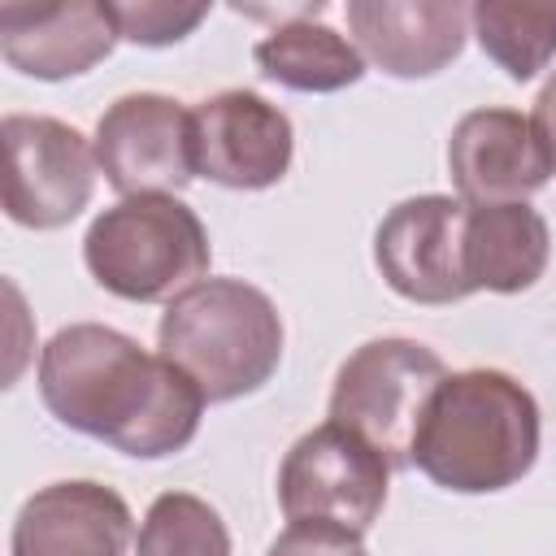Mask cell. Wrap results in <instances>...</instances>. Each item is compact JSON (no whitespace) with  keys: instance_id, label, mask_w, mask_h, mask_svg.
Here are the masks:
<instances>
[{"instance_id":"cell-17","label":"cell","mask_w":556,"mask_h":556,"mask_svg":"<svg viewBox=\"0 0 556 556\" xmlns=\"http://www.w3.org/2000/svg\"><path fill=\"white\" fill-rule=\"evenodd\" d=\"M482 52L513 78L530 83L556 56V4H517V0H478L469 9Z\"/></svg>"},{"instance_id":"cell-15","label":"cell","mask_w":556,"mask_h":556,"mask_svg":"<svg viewBox=\"0 0 556 556\" xmlns=\"http://www.w3.org/2000/svg\"><path fill=\"white\" fill-rule=\"evenodd\" d=\"M552 256V230L539 208L521 204H486L465 213V239H460V261H465V282L473 291H495V295H517L530 291Z\"/></svg>"},{"instance_id":"cell-9","label":"cell","mask_w":556,"mask_h":556,"mask_svg":"<svg viewBox=\"0 0 556 556\" xmlns=\"http://www.w3.org/2000/svg\"><path fill=\"white\" fill-rule=\"evenodd\" d=\"M195 174L230 191H265L287 178L295 130L291 117L256 91L230 87L191 109Z\"/></svg>"},{"instance_id":"cell-1","label":"cell","mask_w":556,"mask_h":556,"mask_svg":"<svg viewBox=\"0 0 556 556\" xmlns=\"http://www.w3.org/2000/svg\"><path fill=\"white\" fill-rule=\"evenodd\" d=\"M35 382L43 408L65 430L135 460L182 452L204 413L200 387L178 365L100 321L61 326L39 352Z\"/></svg>"},{"instance_id":"cell-18","label":"cell","mask_w":556,"mask_h":556,"mask_svg":"<svg viewBox=\"0 0 556 556\" xmlns=\"http://www.w3.org/2000/svg\"><path fill=\"white\" fill-rule=\"evenodd\" d=\"M135 556H230V530L208 500L165 491L139 521Z\"/></svg>"},{"instance_id":"cell-14","label":"cell","mask_w":556,"mask_h":556,"mask_svg":"<svg viewBox=\"0 0 556 556\" xmlns=\"http://www.w3.org/2000/svg\"><path fill=\"white\" fill-rule=\"evenodd\" d=\"M126 500L91 478L39 486L13 517V556H126L130 547Z\"/></svg>"},{"instance_id":"cell-6","label":"cell","mask_w":556,"mask_h":556,"mask_svg":"<svg viewBox=\"0 0 556 556\" xmlns=\"http://www.w3.org/2000/svg\"><path fill=\"white\" fill-rule=\"evenodd\" d=\"M391 486V465L361 434L321 421L291 443L278 465V504L291 526H334L365 534Z\"/></svg>"},{"instance_id":"cell-16","label":"cell","mask_w":556,"mask_h":556,"mask_svg":"<svg viewBox=\"0 0 556 556\" xmlns=\"http://www.w3.org/2000/svg\"><path fill=\"white\" fill-rule=\"evenodd\" d=\"M317 13H321V4L304 9L300 17L278 22L265 39H256L252 61L269 83L287 87V91L330 96V91H343L365 78V56L356 52V43L348 35H339L334 26L317 22Z\"/></svg>"},{"instance_id":"cell-11","label":"cell","mask_w":556,"mask_h":556,"mask_svg":"<svg viewBox=\"0 0 556 556\" xmlns=\"http://www.w3.org/2000/svg\"><path fill=\"white\" fill-rule=\"evenodd\" d=\"M447 169L469 208L521 204L547 187L552 161L534 122L517 109H473L452 126Z\"/></svg>"},{"instance_id":"cell-13","label":"cell","mask_w":556,"mask_h":556,"mask_svg":"<svg viewBox=\"0 0 556 556\" xmlns=\"http://www.w3.org/2000/svg\"><path fill=\"white\" fill-rule=\"evenodd\" d=\"M117 43V26L104 0H65V4H0V56L9 70L61 83L100 65Z\"/></svg>"},{"instance_id":"cell-10","label":"cell","mask_w":556,"mask_h":556,"mask_svg":"<svg viewBox=\"0 0 556 556\" xmlns=\"http://www.w3.org/2000/svg\"><path fill=\"white\" fill-rule=\"evenodd\" d=\"M469 204L456 195L400 200L374 230V261L387 287L413 304H452L469 295L460 239Z\"/></svg>"},{"instance_id":"cell-20","label":"cell","mask_w":556,"mask_h":556,"mask_svg":"<svg viewBox=\"0 0 556 556\" xmlns=\"http://www.w3.org/2000/svg\"><path fill=\"white\" fill-rule=\"evenodd\" d=\"M265 556H365V543L334 526H287Z\"/></svg>"},{"instance_id":"cell-19","label":"cell","mask_w":556,"mask_h":556,"mask_svg":"<svg viewBox=\"0 0 556 556\" xmlns=\"http://www.w3.org/2000/svg\"><path fill=\"white\" fill-rule=\"evenodd\" d=\"M104 4L117 26V39L143 48H169L208 17V4H182V0H104Z\"/></svg>"},{"instance_id":"cell-8","label":"cell","mask_w":556,"mask_h":556,"mask_svg":"<svg viewBox=\"0 0 556 556\" xmlns=\"http://www.w3.org/2000/svg\"><path fill=\"white\" fill-rule=\"evenodd\" d=\"M96 165L126 195H178L195 178L191 109L161 91H130L96 122Z\"/></svg>"},{"instance_id":"cell-7","label":"cell","mask_w":556,"mask_h":556,"mask_svg":"<svg viewBox=\"0 0 556 556\" xmlns=\"http://www.w3.org/2000/svg\"><path fill=\"white\" fill-rule=\"evenodd\" d=\"M4 139V213L26 230L70 226L96 191V148L61 117L9 113Z\"/></svg>"},{"instance_id":"cell-4","label":"cell","mask_w":556,"mask_h":556,"mask_svg":"<svg viewBox=\"0 0 556 556\" xmlns=\"http://www.w3.org/2000/svg\"><path fill=\"white\" fill-rule=\"evenodd\" d=\"M83 261L109 295L161 304L204 282L213 248L204 222L178 195H126L87 226Z\"/></svg>"},{"instance_id":"cell-21","label":"cell","mask_w":556,"mask_h":556,"mask_svg":"<svg viewBox=\"0 0 556 556\" xmlns=\"http://www.w3.org/2000/svg\"><path fill=\"white\" fill-rule=\"evenodd\" d=\"M530 122H534V130H539V139H543V148H547L552 174H556V74L543 83V91H539V100H534Z\"/></svg>"},{"instance_id":"cell-12","label":"cell","mask_w":556,"mask_h":556,"mask_svg":"<svg viewBox=\"0 0 556 556\" xmlns=\"http://www.w3.org/2000/svg\"><path fill=\"white\" fill-rule=\"evenodd\" d=\"M356 52L391 78H434L465 48L469 9L460 0H348Z\"/></svg>"},{"instance_id":"cell-2","label":"cell","mask_w":556,"mask_h":556,"mask_svg":"<svg viewBox=\"0 0 556 556\" xmlns=\"http://www.w3.org/2000/svg\"><path fill=\"white\" fill-rule=\"evenodd\" d=\"M539 434V404L513 374L460 369L434 387L413 439V465L443 491L491 495L534 469Z\"/></svg>"},{"instance_id":"cell-3","label":"cell","mask_w":556,"mask_h":556,"mask_svg":"<svg viewBox=\"0 0 556 556\" xmlns=\"http://www.w3.org/2000/svg\"><path fill=\"white\" fill-rule=\"evenodd\" d=\"M282 317L274 300L243 278H204L165 304L156 348L208 404L261 391L282 365Z\"/></svg>"},{"instance_id":"cell-5","label":"cell","mask_w":556,"mask_h":556,"mask_svg":"<svg viewBox=\"0 0 556 556\" xmlns=\"http://www.w3.org/2000/svg\"><path fill=\"white\" fill-rule=\"evenodd\" d=\"M447 378L439 352L417 339H369L334 374L330 421L361 434L391 469L413 465V439L434 387Z\"/></svg>"}]
</instances>
